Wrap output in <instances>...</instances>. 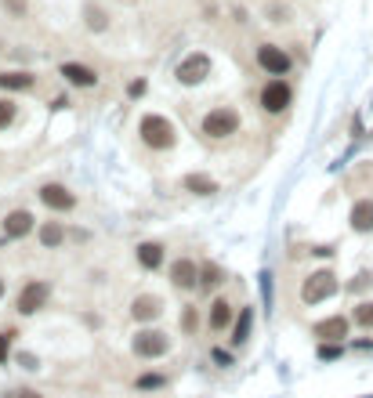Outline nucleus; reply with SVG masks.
I'll use <instances>...</instances> for the list:
<instances>
[{"mask_svg": "<svg viewBox=\"0 0 373 398\" xmlns=\"http://www.w3.org/2000/svg\"><path fill=\"white\" fill-rule=\"evenodd\" d=\"M337 290H340V282H337V275H333V272H312V275L304 279L301 297L308 300V305H319V300L333 297Z\"/></svg>", "mask_w": 373, "mask_h": 398, "instance_id": "nucleus-1", "label": "nucleus"}, {"mask_svg": "<svg viewBox=\"0 0 373 398\" xmlns=\"http://www.w3.org/2000/svg\"><path fill=\"white\" fill-rule=\"evenodd\" d=\"M141 141L153 149H171L174 145V127L164 116H145L141 120Z\"/></svg>", "mask_w": 373, "mask_h": 398, "instance_id": "nucleus-2", "label": "nucleus"}, {"mask_svg": "<svg viewBox=\"0 0 373 398\" xmlns=\"http://www.w3.org/2000/svg\"><path fill=\"white\" fill-rule=\"evenodd\" d=\"M239 131V116L232 113V109H214V113H207L203 120V134L207 138H229Z\"/></svg>", "mask_w": 373, "mask_h": 398, "instance_id": "nucleus-3", "label": "nucleus"}, {"mask_svg": "<svg viewBox=\"0 0 373 398\" xmlns=\"http://www.w3.org/2000/svg\"><path fill=\"white\" fill-rule=\"evenodd\" d=\"M210 76V58L203 55V51H196V55H189L182 66H177V80H182V84H200V80H207Z\"/></svg>", "mask_w": 373, "mask_h": 398, "instance_id": "nucleus-4", "label": "nucleus"}, {"mask_svg": "<svg viewBox=\"0 0 373 398\" xmlns=\"http://www.w3.org/2000/svg\"><path fill=\"white\" fill-rule=\"evenodd\" d=\"M290 98H294V91H290V84H283V80H272V84L261 91L265 113H283V109L290 105Z\"/></svg>", "mask_w": 373, "mask_h": 398, "instance_id": "nucleus-5", "label": "nucleus"}, {"mask_svg": "<svg viewBox=\"0 0 373 398\" xmlns=\"http://www.w3.org/2000/svg\"><path fill=\"white\" fill-rule=\"evenodd\" d=\"M47 293H51V286H47V282H26L22 293H19V311L22 315H33L37 308L47 305Z\"/></svg>", "mask_w": 373, "mask_h": 398, "instance_id": "nucleus-6", "label": "nucleus"}, {"mask_svg": "<svg viewBox=\"0 0 373 398\" xmlns=\"http://www.w3.org/2000/svg\"><path fill=\"white\" fill-rule=\"evenodd\" d=\"M135 352L141 359H159V355L167 352V337L159 329H145V333H138V337H135Z\"/></svg>", "mask_w": 373, "mask_h": 398, "instance_id": "nucleus-7", "label": "nucleus"}, {"mask_svg": "<svg viewBox=\"0 0 373 398\" xmlns=\"http://www.w3.org/2000/svg\"><path fill=\"white\" fill-rule=\"evenodd\" d=\"M257 62L268 69V73H275V76H283L286 69H290V55L286 51H279V47H272V44H265V47H257Z\"/></svg>", "mask_w": 373, "mask_h": 398, "instance_id": "nucleus-8", "label": "nucleus"}, {"mask_svg": "<svg viewBox=\"0 0 373 398\" xmlns=\"http://www.w3.org/2000/svg\"><path fill=\"white\" fill-rule=\"evenodd\" d=\"M33 232V214L29 210H15L4 217V239H22Z\"/></svg>", "mask_w": 373, "mask_h": 398, "instance_id": "nucleus-9", "label": "nucleus"}, {"mask_svg": "<svg viewBox=\"0 0 373 398\" xmlns=\"http://www.w3.org/2000/svg\"><path fill=\"white\" fill-rule=\"evenodd\" d=\"M171 282L177 286V290H192V286H200V272H196V264L192 261H174V268H171Z\"/></svg>", "mask_w": 373, "mask_h": 398, "instance_id": "nucleus-10", "label": "nucleus"}, {"mask_svg": "<svg viewBox=\"0 0 373 398\" xmlns=\"http://www.w3.org/2000/svg\"><path fill=\"white\" fill-rule=\"evenodd\" d=\"M40 199L51 206V210H69V206L76 203L66 185H44V188H40Z\"/></svg>", "mask_w": 373, "mask_h": 398, "instance_id": "nucleus-11", "label": "nucleus"}, {"mask_svg": "<svg viewBox=\"0 0 373 398\" xmlns=\"http://www.w3.org/2000/svg\"><path fill=\"white\" fill-rule=\"evenodd\" d=\"M159 311H164V300L149 297V293H141V297L135 300V308H131V315L138 318V323H149V318H156Z\"/></svg>", "mask_w": 373, "mask_h": 398, "instance_id": "nucleus-12", "label": "nucleus"}, {"mask_svg": "<svg viewBox=\"0 0 373 398\" xmlns=\"http://www.w3.org/2000/svg\"><path fill=\"white\" fill-rule=\"evenodd\" d=\"M62 76H66L69 84H76V87H94V84H98V76H94V69H87V66H76V62H66V66H62Z\"/></svg>", "mask_w": 373, "mask_h": 398, "instance_id": "nucleus-13", "label": "nucleus"}, {"mask_svg": "<svg viewBox=\"0 0 373 398\" xmlns=\"http://www.w3.org/2000/svg\"><path fill=\"white\" fill-rule=\"evenodd\" d=\"M352 228L355 232H373V199H359L352 206Z\"/></svg>", "mask_w": 373, "mask_h": 398, "instance_id": "nucleus-14", "label": "nucleus"}, {"mask_svg": "<svg viewBox=\"0 0 373 398\" xmlns=\"http://www.w3.org/2000/svg\"><path fill=\"white\" fill-rule=\"evenodd\" d=\"M315 337H322V341L348 337V318H322V323L315 326Z\"/></svg>", "mask_w": 373, "mask_h": 398, "instance_id": "nucleus-15", "label": "nucleus"}, {"mask_svg": "<svg viewBox=\"0 0 373 398\" xmlns=\"http://www.w3.org/2000/svg\"><path fill=\"white\" fill-rule=\"evenodd\" d=\"M40 243H44L47 250H55V246L66 243V232H62L58 221H47V225H40Z\"/></svg>", "mask_w": 373, "mask_h": 398, "instance_id": "nucleus-16", "label": "nucleus"}, {"mask_svg": "<svg viewBox=\"0 0 373 398\" xmlns=\"http://www.w3.org/2000/svg\"><path fill=\"white\" fill-rule=\"evenodd\" d=\"M138 261L145 268H159V264H164V246H159V243H141L138 246Z\"/></svg>", "mask_w": 373, "mask_h": 398, "instance_id": "nucleus-17", "label": "nucleus"}, {"mask_svg": "<svg viewBox=\"0 0 373 398\" xmlns=\"http://www.w3.org/2000/svg\"><path fill=\"white\" fill-rule=\"evenodd\" d=\"M185 188L189 192H196V196H210V192H218V185L207 178V174H189L185 178Z\"/></svg>", "mask_w": 373, "mask_h": 398, "instance_id": "nucleus-18", "label": "nucleus"}, {"mask_svg": "<svg viewBox=\"0 0 373 398\" xmlns=\"http://www.w3.org/2000/svg\"><path fill=\"white\" fill-rule=\"evenodd\" d=\"M0 87H4V91H29V87H33V76H29V73H4V76H0Z\"/></svg>", "mask_w": 373, "mask_h": 398, "instance_id": "nucleus-19", "label": "nucleus"}, {"mask_svg": "<svg viewBox=\"0 0 373 398\" xmlns=\"http://www.w3.org/2000/svg\"><path fill=\"white\" fill-rule=\"evenodd\" d=\"M229 318H232L229 300H214V305H210V326H214V329H225V326H229Z\"/></svg>", "mask_w": 373, "mask_h": 398, "instance_id": "nucleus-20", "label": "nucleus"}, {"mask_svg": "<svg viewBox=\"0 0 373 398\" xmlns=\"http://www.w3.org/2000/svg\"><path fill=\"white\" fill-rule=\"evenodd\" d=\"M84 22H87V29H94V33H102V29L109 26V22H105V11H102V8H94V4L84 8Z\"/></svg>", "mask_w": 373, "mask_h": 398, "instance_id": "nucleus-21", "label": "nucleus"}, {"mask_svg": "<svg viewBox=\"0 0 373 398\" xmlns=\"http://www.w3.org/2000/svg\"><path fill=\"white\" fill-rule=\"evenodd\" d=\"M221 282H225V275H221L218 264H207L203 272H200V286H203V290H214V286H221Z\"/></svg>", "mask_w": 373, "mask_h": 398, "instance_id": "nucleus-22", "label": "nucleus"}, {"mask_svg": "<svg viewBox=\"0 0 373 398\" xmlns=\"http://www.w3.org/2000/svg\"><path fill=\"white\" fill-rule=\"evenodd\" d=\"M355 323L366 326V329H373V300H363V305L355 308Z\"/></svg>", "mask_w": 373, "mask_h": 398, "instance_id": "nucleus-23", "label": "nucleus"}, {"mask_svg": "<svg viewBox=\"0 0 373 398\" xmlns=\"http://www.w3.org/2000/svg\"><path fill=\"white\" fill-rule=\"evenodd\" d=\"M247 337H250V311H243V315H239V323H236V337H232V341L243 344Z\"/></svg>", "mask_w": 373, "mask_h": 398, "instance_id": "nucleus-24", "label": "nucleus"}, {"mask_svg": "<svg viewBox=\"0 0 373 398\" xmlns=\"http://www.w3.org/2000/svg\"><path fill=\"white\" fill-rule=\"evenodd\" d=\"M11 120H15V105L11 102H0V131H4Z\"/></svg>", "mask_w": 373, "mask_h": 398, "instance_id": "nucleus-25", "label": "nucleus"}, {"mask_svg": "<svg viewBox=\"0 0 373 398\" xmlns=\"http://www.w3.org/2000/svg\"><path fill=\"white\" fill-rule=\"evenodd\" d=\"M11 337H15V333H0V362L8 359V344H11Z\"/></svg>", "mask_w": 373, "mask_h": 398, "instance_id": "nucleus-26", "label": "nucleus"}, {"mask_svg": "<svg viewBox=\"0 0 373 398\" xmlns=\"http://www.w3.org/2000/svg\"><path fill=\"white\" fill-rule=\"evenodd\" d=\"M159 384H164V377H141L138 380V388H159Z\"/></svg>", "mask_w": 373, "mask_h": 398, "instance_id": "nucleus-27", "label": "nucleus"}, {"mask_svg": "<svg viewBox=\"0 0 373 398\" xmlns=\"http://www.w3.org/2000/svg\"><path fill=\"white\" fill-rule=\"evenodd\" d=\"M366 286H373V275H366V272H363L359 279L352 282V290H366Z\"/></svg>", "mask_w": 373, "mask_h": 398, "instance_id": "nucleus-28", "label": "nucleus"}, {"mask_svg": "<svg viewBox=\"0 0 373 398\" xmlns=\"http://www.w3.org/2000/svg\"><path fill=\"white\" fill-rule=\"evenodd\" d=\"M337 355H340V347H333V344H330V347H327V344L319 347V359H337Z\"/></svg>", "mask_w": 373, "mask_h": 398, "instance_id": "nucleus-29", "label": "nucleus"}, {"mask_svg": "<svg viewBox=\"0 0 373 398\" xmlns=\"http://www.w3.org/2000/svg\"><path fill=\"white\" fill-rule=\"evenodd\" d=\"M4 4H8L15 15H26V0H4Z\"/></svg>", "mask_w": 373, "mask_h": 398, "instance_id": "nucleus-30", "label": "nucleus"}, {"mask_svg": "<svg viewBox=\"0 0 373 398\" xmlns=\"http://www.w3.org/2000/svg\"><path fill=\"white\" fill-rule=\"evenodd\" d=\"M185 329H196V311H192V308L185 311Z\"/></svg>", "mask_w": 373, "mask_h": 398, "instance_id": "nucleus-31", "label": "nucleus"}, {"mask_svg": "<svg viewBox=\"0 0 373 398\" xmlns=\"http://www.w3.org/2000/svg\"><path fill=\"white\" fill-rule=\"evenodd\" d=\"M19 362L26 365V370H37V359L33 355H19Z\"/></svg>", "mask_w": 373, "mask_h": 398, "instance_id": "nucleus-32", "label": "nucleus"}, {"mask_svg": "<svg viewBox=\"0 0 373 398\" xmlns=\"http://www.w3.org/2000/svg\"><path fill=\"white\" fill-rule=\"evenodd\" d=\"M8 398H44V395H37V391H15V395H8Z\"/></svg>", "mask_w": 373, "mask_h": 398, "instance_id": "nucleus-33", "label": "nucleus"}, {"mask_svg": "<svg viewBox=\"0 0 373 398\" xmlns=\"http://www.w3.org/2000/svg\"><path fill=\"white\" fill-rule=\"evenodd\" d=\"M0 297H4V279H0Z\"/></svg>", "mask_w": 373, "mask_h": 398, "instance_id": "nucleus-34", "label": "nucleus"}]
</instances>
